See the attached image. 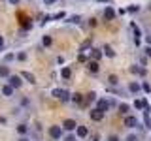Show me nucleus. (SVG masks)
Masks as SVG:
<instances>
[{
  "label": "nucleus",
  "mask_w": 151,
  "mask_h": 141,
  "mask_svg": "<svg viewBox=\"0 0 151 141\" xmlns=\"http://www.w3.org/2000/svg\"><path fill=\"white\" fill-rule=\"evenodd\" d=\"M17 58H19V60H27V53H19Z\"/></svg>",
  "instance_id": "obj_31"
},
{
  "label": "nucleus",
  "mask_w": 151,
  "mask_h": 141,
  "mask_svg": "<svg viewBox=\"0 0 151 141\" xmlns=\"http://www.w3.org/2000/svg\"><path fill=\"white\" fill-rule=\"evenodd\" d=\"M53 96L59 98L60 102H68L70 100V94L66 92V90H63V88H55V90H53Z\"/></svg>",
  "instance_id": "obj_1"
},
{
  "label": "nucleus",
  "mask_w": 151,
  "mask_h": 141,
  "mask_svg": "<svg viewBox=\"0 0 151 141\" xmlns=\"http://www.w3.org/2000/svg\"><path fill=\"white\" fill-rule=\"evenodd\" d=\"M91 119L98 122V120H102V119H104V113H102L100 109H93V111H91Z\"/></svg>",
  "instance_id": "obj_8"
},
{
  "label": "nucleus",
  "mask_w": 151,
  "mask_h": 141,
  "mask_svg": "<svg viewBox=\"0 0 151 141\" xmlns=\"http://www.w3.org/2000/svg\"><path fill=\"white\" fill-rule=\"evenodd\" d=\"M0 77H9V70H8V66H0Z\"/></svg>",
  "instance_id": "obj_17"
},
{
  "label": "nucleus",
  "mask_w": 151,
  "mask_h": 141,
  "mask_svg": "<svg viewBox=\"0 0 151 141\" xmlns=\"http://www.w3.org/2000/svg\"><path fill=\"white\" fill-rule=\"evenodd\" d=\"M12 58H15V55H13V53H9V55H6V60H12Z\"/></svg>",
  "instance_id": "obj_36"
},
{
  "label": "nucleus",
  "mask_w": 151,
  "mask_h": 141,
  "mask_svg": "<svg viewBox=\"0 0 151 141\" xmlns=\"http://www.w3.org/2000/svg\"><path fill=\"white\" fill-rule=\"evenodd\" d=\"M108 141H119V137H117V135H110V137H108Z\"/></svg>",
  "instance_id": "obj_35"
},
{
  "label": "nucleus",
  "mask_w": 151,
  "mask_h": 141,
  "mask_svg": "<svg viewBox=\"0 0 151 141\" xmlns=\"http://www.w3.org/2000/svg\"><path fill=\"white\" fill-rule=\"evenodd\" d=\"M127 141H138V137H136V135H129V137H127Z\"/></svg>",
  "instance_id": "obj_34"
},
{
  "label": "nucleus",
  "mask_w": 151,
  "mask_h": 141,
  "mask_svg": "<svg viewBox=\"0 0 151 141\" xmlns=\"http://www.w3.org/2000/svg\"><path fill=\"white\" fill-rule=\"evenodd\" d=\"M104 17H106L108 21H113V17H115V9H113L111 6H108L106 9H104Z\"/></svg>",
  "instance_id": "obj_7"
},
{
  "label": "nucleus",
  "mask_w": 151,
  "mask_h": 141,
  "mask_svg": "<svg viewBox=\"0 0 151 141\" xmlns=\"http://www.w3.org/2000/svg\"><path fill=\"white\" fill-rule=\"evenodd\" d=\"M21 75H23V77L27 79V81H30V83H36V77H34V75H32L30 72H23Z\"/></svg>",
  "instance_id": "obj_15"
},
{
  "label": "nucleus",
  "mask_w": 151,
  "mask_h": 141,
  "mask_svg": "<svg viewBox=\"0 0 151 141\" xmlns=\"http://www.w3.org/2000/svg\"><path fill=\"white\" fill-rule=\"evenodd\" d=\"M19 141H28V139H27V137H21V139H19Z\"/></svg>",
  "instance_id": "obj_43"
},
{
  "label": "nucleus",
  "mask_w": 151,
  "mask_h": 141,
  "mask_svg": "<svg viewBox=\"0 0 151 141\" xmlns=\"http://www.w3.org/2000/svg\"><path fill=\"white\" fill-rule=\"evenodd\" d=\"M60 75H63V79H70L72 70H70V68H63V70H60Z\"/></svg>",
  "instance_id": "obj_16"
},
{
  "label": "nucleus",
  "mask_w": 151,
  "mask_h": 141,
  "mask_svg": "<svg viewBox=\"0 0 151 141\" xmlns=\"http://www.w3.org/2000/svg\"><path fill=\"white\" fill-rule=\"evenodd\" d=\"M78 60H79V62H85V60H87V56H85V55L81 53V55H79V56H78Z\"/></svg>",
  "instance_id": "obj_32"
},
{
  "label": "nucleus",
  "mask_w": 151,
  "mask_h": 141,
  "mask_svg": "<svg viewBox=\"0 0 151 141\" xmlns=\"http://www.w3.org/2000/svg\"><path fill=\"white\" fill-rule=\"evenodd\" d=\"M49 135L53 139H60V135H63V126H51V128H49Z\"/></svg>",
  "instance_id": "obj_2"
},
{
  "label": "nucleus",
  "mask_w": 151,
  "mask_h": 141,
  "mask_svg": "<svg viewBox=\"0 0 151 141\" xmlns=\"http://www.w3.org/2000/svg\"><path fill=\"white\" fill-rule=\"evenodd\" d=\"M89 72H93V73L98 72V62L96 60H91V62H89Z\"/></svg>",
  "instance_id": "obj_13"
},
{
  "label": "nucleus",
  "mask_w": 151,
  "mask_h": 141,
  "mask_svg": "<svg viewBox=\"0 0 151 141\" xmlns=\"http://www.w3.org/2000/svg\"><path fill=\"white\" fill-rule=\"evenodd\" d=\"M110 105H111V102H108V100H98V105H96V109H100L102 113H106L108 109H110Z\"/></svg>",
  "instance_id": "obj_6"
},
{
  "label": "nucleus",
  "mask_w": 151,
  "mask_h": 141,
  "mask_svg": "<svg viewBox=\"0 0 151 141\" xmlns=\"http://www.w3.org/2000/svg\"><path fill=\"white\" fill-rule=\"evenodd\" d=\"M125 126L127 128H136L138 126V119L136 117H125Z\"/></svg>",
  "instance_id": "obj_5"
},
{
  "label": "nucleus",
  "mask_w": 151,
  "mask_h": 141,
  "mask_svg": "<svg viewBox=\"0 0 151 141\" xmlns=\"http://www.w3.org/2000/svg\"><path fill=\"white\" fill-rule=\"evenodd\" d=\"M42 43H44L45 47H49L51 43H53V40H51V36H44V40H42Z\"/></svg>",
  "instance_id": "obj_25"
},
{
  "label": "nucleus",
  "mask_w": 151,
  "mask_h": 141,
  "mask_svg": "<svg viewBox=\"0 0 151 141\" xmlns=\"http://www.w3.org/2000/svg\"><path fill=\"white\" fill-rule=\"evenodd\" d=\"M63 128L68 130V132H72V130L78 128V124H76V120H72V119H66V120L63 122Z\"/></svg>",
  "instance_id": "obj_4"
},
{
  "label": "nucleus",
  "mask_w": 151,
  "mask_h": 141,
  "mask_svg": "<svg viewBox=\"0 0 151 141\" xmlns=\"http://www.w3.org/2000/svg\"><path fill=\"white\" fill-rule=\"evenodd\" d=\"M44 2H45V4H53L55 0H44Z\"/></svg>",
  "instance_id": "obj_39"
},
{
  "label": "nucleus",
  "mask_w": 151,
  "mask_h": 141,
  "mask_svg": "<svg viewBox=\"0 0 151 141\" xmlns=\"http://www.w3.org/2000/svg\"><path fill=\"white\" fill-rule=\"evenodd\" d=\"M8 81H9V85H12L13 88H19L23 85V81H21V77H19V75H9Z\"/></svg>",
  "instance_id": "obj_3"
},
{
  "label": "nucleus",
  "mask_w": 151,
  "mask_h": 141,
  "mask_svg": "<svg viewBox=\"0 0 151 141\" xmlns=\"http://www.w3.org/2000/svg\"><path fill=\"white\" fill-rule=\"evenodd\" d=\"M93 100H96V94H94V92H91V94H87V103H91Z\"/></svg>",
  "instance_id": "obj_26"
},
{
  "label": "nucleus",
  "mask_w": 151,
  "mask_h": 141,
  "mask_svg": "<svg viewBox=\"0 0 151 141\" xmlns=\"http://www.w3.org/2000/svg\"><path fill=\"white\" fill-rule=\"evenodd\" d=\"M130 72H132V73H136V75H145V70H144V68H138V66H132Z\"/></svg>",
  "instance_id": "obj_14"
},
{
  "label": "nucleus",
  "mask_w": 151,
  "mask_h": 141,
  "mask_svg": "<svg viewBox=\"0 0 151 141\" xmlns=\"http://www.w3.org/2000/svg\"><path fill=\"white\" fill-rule=\"evenodd\" d=\"M93 60H96V62H98V60H100V56H102V51H98V49H93Z\"/></svg>",
  "instance_id": "obj_19"
},
{
  "label": "nucleus",
  "mask_w": 151,
  "mask_h": 141,
  "mask_svg": "<svg viewBox=\"0 0 151 141\" xmlns=\"http://www.w3.org/2000/svg\"><path fill=\"white\" fill-rule=\"evenodd\" d=\"M138 9H140L138 6H130L129 9H127V11H130V13H136V11H138Z\"/></svg>",
  "instance_id": "obj_30"
},
{
  "label": "nucleus",
  "mask_w": 151,
  "mask_h": 141,
  "mask_svg": "<svg viewBox=\"0 0 151 141\" xmlns=\"http://www.w3.org/2000/svg\"><path fill=\"white\" fill-rule=\"evenodd\" d=\"M72 102L74 103H83V96H81V94H74V96H72Z\"/></svg>",
  "instance_id": "obj_23"
},
{
  "label": "nucleus",
  "mask_w": 151,
  "mask_h": 141,
  "mask_svg": "<svg viewBox=\"0 0 151 141\" xmlns=\"http://www.w3.org/2000/svg\"><path fill=\"white\" fill-rule=\"evenodd\" d=\"M76 134H78V137H87V134H89L87 126H78V128H76Z\"/></svg>",
  "instance_id": "obj_9"
},
{
  "label": "nucleus",
  "mask_w": 151,
  "mask_h": 141,
  "mask_svg": "<svg viewBox=\"0 0 151 141\" xmlns=\"http://www.w3.org/2000/svg\"><path fill=\"white\" fill-rule=\"evenodd\" d=\"M130 26H132V30H134V36H136V40H140V36H142V30H140V28L134 25V23H132Z\"/></svg>",
  "instance_id": "obj_22"
},
{
  "label": "nucleus",
  "mask_w": 151,
  "mask_h": 141,
  "mask_svg": "<svg viewBox=\"0 0 151 141\" xmlns=\"http://www.w3.org/2000/svg\"><path fill=\"white\" fill-rule=\"evenodd\" d=\"M104 55H108V56H115V51H113L110 45H104Z\"/></svg>",
  "instance_id": "obj_18"
},
{
  "label": "nucleus",
  "mask_w": 151,
  "mask_h": 141,
  "mask_svg": "<svg viewBox=\"0 0 151 141\" xmlns=\"http://www.w3.org/2000/svg\"><path fill=\"white\" fill-rule=\"evenodd\" d=\"M129 109H130L129 103H121V105H119V111L123 113V115H127V113H129Z\"/></svg>",
  "instance_id": "obj_24"
},
{
  "label": "nucleus",
  "mask_w": 151,
  "mask_h": 141,
  "mask_svg": "<svg viewBox=\"0 0 151 141\" xmlns=\"http://www.w3.org/2000/svg\"><path fill=\"white\" fill-rule=\"evenodd\" d=\"M63 17H64V11H59V13H55L51 19H63Z\"/></svg>",
  "instance_id": "obj_28"
},
{
  "label": "nucleus",
  "mask_w": 151,
  "mask_h": 141,
  "mask_svg": "<svg viewBox=\"0 0 151 141\" xmlns=\"http://www.w3.org/2000/svg\"><path fill=\"white\" fill-rule=\"evenodd\" d=\"M2 94H4V96H12V94H13V87H12V85H4V87H2Z\"/></svg>",
  "instance_id": "obj_11"
},
{
  "label": "nucleus",
  "mask_w": 151,
  "mask_h": 141,
  "mask_svg": "<svg viewBox=\"0 0 151 141\" xmlns=\"http://www.w3.org/2000/svg\"><path fill=\"white\" fill-rule=\"evenodd\" d=\"M89 45H91V40H87V41H85V43L81 45V49H87V47H89Z\"/></svg>",
  "instance_id": "obj_33"
},
{
  "label": "nucleus",
  "mask_w": 151,
  "mask_h": 141,
  "mask_svg": "<svg viewBox=\"0 0 151 141\" xmlns=\"http://www.w3.org/2000/svg\"><path fill=\"white\" fill-rule=\"evenodd\" d=\"M142 88H144L145 92H151V87H149V83H144V85H142Z\"/></svg>",
  "instance_id": "obj_29"
},
{
  "label": "nucleus",
  "mask_w": 151,
  "mask_h": 141,
  "mask_svg": "<svg viewBox=\"0 0 151 141\" xmlns=\"http://www.w3.org/2000/svg\"><path fill=\"white\" fill-rule=\"evenodd\" d=\"M134 107H136V109H145V107H147V102H145L144 98H142V100H136L134 102Z\"/></svg>",
  "instance_id": "obj_10"
},
{
  "label": "nucleus",
  "mask_w": 151,
  "mask_h": 141,
  "mask_svg": "<svg viewBox=\"0 0 151 141\" xmlns=\"http://www.w3.org/2000/svg\"><path fill=\"white\" fill-rule=\"evenodd\" d=\"M17 132H19L21 135H25L27 132H28V126H27V124H19V126H17Z\"/></svg>",
  "instance_id": "obj_20"
},
{
  "label": "nucleus",
  "mask_w": 151,
  "mask_h": 141,
  "mask_svg": "<svg viewBox=\"0 0 151 141\" xmlns=\"http://www.w3.org/2000/svg\"><path fill=\"white\" fill-rule=\"evenodd\" d=\"M129 90H130V92H134V94H136V92H140V83L132 81V83L129 85Z\"/></svg>",
  "instance_id": "obj_12"
},
{
  "label": "nucleus",
  "mask_w": 151,
  "mask_h": 141,
  "mask_svg": "<svg viewBox=\"0 0 151 141\" xmlns=\"http://www.w3.org/2000/svg\"><path fill=\"white\" fill-rule=\"evenodd\" d=\"M2 47H4V38L0 36V49H2Z\"/></svg>",
  "instance_id": "obj_38"
},
{
  "label": "nucleus",
  "mask_w": 151,
  "mask_h": 141,
  "mask_svg": "<svg viewBox=\"0 0 151 141\" xmlns=\"http://www.w3.org/2000/svg\"><path fill=\"white\" fill-rule=\"evenodd\" d=\"M21 26L25 28V30H28V28H32V21L30 19H25V21H21Z\"/></svg>",
  "instance_id": "obj_21"
},
{
  "label": "nucleus",
  "mask_w": 151,
  "mask_h": 141,
  "mask_svg": "<svg viewBox=\"0 0 151 141\" xmlns=\"http://www.w3.org/2000/svg\"><path fill=\"white\" fill-rule=\"evenodd\" d=\"M108 81H110V85H117V75H110Z\"/></svg>",
  "instance_id": "obj_27"
},
{
  "label": "nucleus",
  "mask_w": 151,
  "mask_h": 141,
  "mask_svg": "<svg viewBox=\"0 0 151 141\" xmlns=\"http://www.w3.org/2000/svg\"><path fill=\"white\" fill-rule=\"evenodd\" d=\"M66 141H76V139L72 137V135H70V137H66Z\"/></svg>",
  "instance_id": "obj_40"
},
{
  "label": "nucleus",
  "mask_w": 151,
  "mask_h": 141,
  "mask_svg": "<svg viewBox=\"0 0 151 141\" xmlns=\"http://www.w3.org/2000/svg\"><path fill=\"white\" fill-rule=\"evenodd\" d=\"M145 55H147V56H151V47H145Z\"/></svg>",
  "instance_id": "obj_37"
},
{
  "label": "nucleus",
  "mask_w": 151,
  "mask_h": 141,
  "mask_svg": "<svg viewBox=\"0 0 151 141\" xmlns=\"http://www.w3.org/2000/svg\"><path fill=\"white\" fill-rule=\"evenodd\" d=\"M9 2H12V4H19V0H9Z\"/></svg>",
  "instance_id": "obj_41"
},
{
  "label": "nucleus",
  "mask_w": 151,
  "mask_h": 141,
  "mask_svg": "<svg viewBox=\"0 0 151 141\" xmlns=\"http://www.w3.org/2000/svg\"><path fill=\"white\" fill-rule=\"evenodd\" d=\"M147 43H149V45H151V36H149V38H147Z\"/></svg>",
  "instance_id": "obj_42"
}]
</instances>
